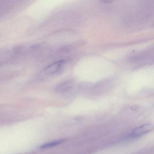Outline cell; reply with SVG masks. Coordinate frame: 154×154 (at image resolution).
I'll return each instance as SVG.
<instances>
[{
	"mask_svg": "<svg viewBox=\"0 0 154 154\" xmlns=\"http://www.w3.org/2000/svg\"><path fill=\"white\" fill-rule=\"evenodd\" d=\"M72 82L70 80L64 81L59 84L56 87V91L58 92L64 93L68 91L72 88Z\"/></svg>",
	"mask_w": 154,
	"mask_h": 154,
	"instance_id": "obj_3",
	"label": "cell"
},
{
	"mask_svg": "<svg viewBox=\"0 0 154 154\" xmlns=\"http://www.w3.org/2000/svg\"><path fill=\"white\" fill-rule=\"evenodd\" d=\"M65 63V61L63 60H59L52 63L45 68V73L48 75L54 74L61 69L62 66L64 65Z\"/></svg>",
	"mask_w": 154,
	"mask_h": 154,
	"instance_id": "obj_2",
	"label": "cell"
},
{
	"mask_svg": "<svg viewBox=\"0 0 154 154\" xmlns=\"http://www.w3.org/2000/svg\"><path fill=\"white\" fill-rule=\"evenodd\" d=\"M64 140H54V141H51V142H48V143H45L44 145H42L40 146V148L42 149L49 148L55 146L59 144H61L63 142Z\"/></svg>",
	"mask_w": 154,
	"mask_h": 154,
	"instance_id": "obj_4",
	"label": "cell"
},
{
	"mask_svg": "<svg viewBox=\"0 0 154 154\" xmlns=\"http://www.w3.org/2000/svg\"><path fill=\"white\" fill-rule=\"evenodd\" d=\"M153 130V126L151 123L142 124L134 129L130 134L129 137L131 138L139 137L151 132Z\"/></svg>",
	"mask_w": 154,
	"mask_h": 154,
	"instance_id": "obj_1",
	"label": "cell"
}]
</instances>
